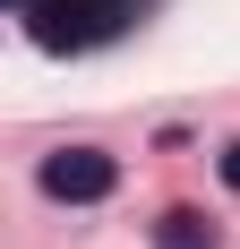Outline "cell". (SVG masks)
I'll return each instance as SVG.
<instances>
[{
    "label": "cell",
    "mask_w": 240,
    "mask_h": 249,
    "mask_svg": "<svg viewBox=\"0 0 240 249\" xmlns=\"http://www.w3.org/2000/svg\"><path fill=\"white\" fill-rule=\"evenodd\" d=\"M137 9L146 0H26V26H34L43 52H95V43H112Z\"/></svg>",
    "instance_id": "obj_1"
},
{
    "label": "cell",
    "mask_w": 240,
    "mask_h": 249,
    "mask_svg": "<svg viewBox=\"0 0 240 249\" xmlns=\"http://www.w3.org/2000/svg\"><path fill=\"white\" fill-rule=\"evenodd\" d=\"M112 180H120V163H112L103 146H60V155H43V198L95 206V198H112Z\"/></svg>",
    "instance_id": "obj_2"
},
{
    "label": "cell",
    "mask_w": 240,
    "mask_h": 249,
    "mask_svg": "<svg viewBox=\"0 0 240 249\" xmlns=\"http://www.w3.org/2000/svg\"><path fill=\"white\" fill-rule=\"evenodd\" d=\"M154 249H215V224L197 206H171L163 224H154Z\"/></svg>",
    "instance_id": "obj_3"
},
{
    "label": "cell",
    "mask_w": 240,
    "mask_h": 249,
    "mask_svg": "<svg viewBox=\"0 0 240 249\" xmlns=\"http://www.w3.org/2000/svg\"><path fill=\"white\" fill-rule=\"evenodd\" d=\"M223 180H232V189H240V138H232V146H223Z\"/></svg>",
    "instance_id": "obj_4"
},
{
    "label": "cell",
    "mask_w": 240,
    "mask_h": 249,
    "mask_svg": "<svg viewBox=\"0 0 240 249\" xmlns=\"http://www.w3.org/2000/svg\"><path fill=\"white\" fill-rule=\"evenodd\" d=\"M17 9H26V0H17Z\"/></svg>",
    "instance_id": "obj_5"
}]
</instances>
